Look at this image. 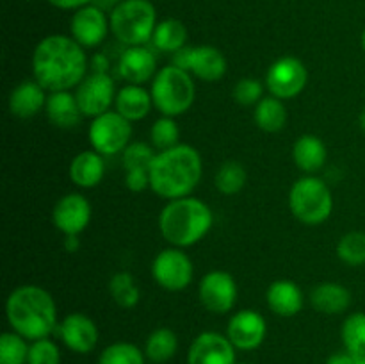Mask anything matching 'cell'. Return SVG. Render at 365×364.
Here are the masks:
<instances>
[{"label":"cell","instance_id":"obj_50","mask_svg":"<svg viewBox=\"0 0 365 364\" xmlns=\"http://www.w3.org/2000/svg\"><path fill=\"white\" fill-rule=\"evenodd\" d=\"M150 2H152V0H150Z\"/></svg>","mask_w":365,"mask_h":364},{"label":"cell","instance_id":"obj_14","mask_svg":"<svg viewBox=\"0 0 365 364\" xmlns=\"http://www.w3.org/2000/svg\"><path fill=\"white\" fill-rule=\"evenodd\" d=\"M91 203L81 193H68L61 196L52 209V223L61 234L78 236L91 221Z\"/></svg>","mask_w":365,"mask_h":364},{"label":"cell","instance_id":"obj_30","mask_svg":"<svg viewBox=\"0 0 365 364\" xmlns=\"http://www.w3.org/2000/svg\"><path fill=\"white\" fill-rule=\"evenodd\" d=\"M109 293L114 302L123 309H134L141 300V289L134 275L128 271H118L109 280Z\"/></svg>","mask_w":365,"mask_h":364},{"label":"cell","instance_id":"obj_34","mask_svg":"<svg viewBox=\"0 0 365 364\" xmlns=\"http://www.w3.org/2000/svg\"><path fill=\"white\" fill-rule=\"evenodd\" d=\"M337 257L348 266L365 264V232L353 231L342 236L337 243Z\"/></svg>","mask_w":365,"mask_h":364},{"label":"cell","instance_id":"obj_40","mask_svg":"<svg viewBox=\"0 0 365 364\" xmlns=\"http://www.w3.org/2000/svg\"><path fill=\"white\" fill-rule=\"evenodd\" d=\"M125 186L132 193H141L150 188V170H128L125 175Z\"/></svg>","mask_w":365,"mask_h":364},{"label":"cell","instance_id":"obj_19","mask_svg":"<svg viewBox=\"0 0 365 364\" xmlns=\"http://www.w3.org/2000/svg\"><path fill=\"white\" fill-rule=\"evenodd\" d=\"M118 71L128 84H145L153 81L157 70L155 54L148 46H127L118 63Z\"/></svg>","mask_w":365,"mask_h":364},{"label":"cell","instance_id":"obj_21","mask_svg":"<svg viewBox=\"0 0 365 364\" xmlns=\"http://www.w3.org/2000/svg\"><path fill=\"white\" fill-rule=\"evenodd\" d=\"M267 307L273 310L277 316L292 318L299 314L303 309V291L294 280L289 278H278L267 288L266 291Z\"/></svg>","mask_w":365,"mask_h":364},{"label":"cell","instance_id":"obj_37","mask_svg":"<svg viewBox=\"0 0 365 364\" xmlns=\"http://www.w3.org/2000/svg\"><path fill=\"white\" fill-rule=\"evenodd\" d=\"M155 150L152 145L143 141H132L127 148L121 152L125 171L128 170H150L153 159H155Z\"/></svg>","mask_w":365,"mask_h":364},{"label":"cell","instance_id":"obj_41","mask_svg":"<svg viewBox=\"0 0 365 364\" xmlns=\"http://www.w3.org/2000/svg\"><path fill=\"white\" fill-rule=\"evenodd\" d=\"M48 4H52L53 7H59V9H81V7L88 6L91 0H46Z\"/></svg>","mask_w":365,"mask_h":364},{"label":"cell","instance_id":"obj_32","mask_svg":"<svg viewBox=\"0 0 365 364\" xmlns=\"http://www.w3.org/2000/svg\"><path fill=\"white\" fill-rule=\"evenodd\" d=\"M341 338L353 355H365V313H353L344 320Z\"/></svg>","mask_w":365,"mask_h":364},{"label":"cell","instance_id":"obj_18","mask_svg":"<svg viewBox=\"0 0 365 364\" xmlns=\"http://www.w3.org/2000/svg\"><path fill=\"white\" fill-rule=\"evenodd\" d=\"M57 334L66 348L75 353H89L98 345L100 332L95 321L84 313H71L57 327Z\"/></svg>","mask_w":365,"mask_h":364},{"label":"cell","instance_id":"obj_10","mask_svg":"<svg viewBox=\"0 0 365 364\" xmlns=\"http://www.w3.org/2000/svg\"><path fill=\"white\" fill-rule=\"evenodd\" d=\"M171 64L195 75L203 82H217L227 74V57L220 49L210 45L187 46L173 54Z\"/></svg>","mask_w":365,"mask_h":364},{"label":"cell","instance_id":"obj_47","mask_svg":"<svg viewBox=\"0 0 365 364\" xmlns=\"http://www.w3.org/2000/svg\"><path fill=\"white\" fill-rule=\"evenodd\" d=\"M102 2H106V4H120V2H123V0H102Z\"/></svg>","mask_w":365,"mask_h":364},{"label":"cell","instance_id":"obj_27","mask_svg":"<svg viewBox=\"0 0 365 364\" xmlns=\"http://www.w3.org/2000/svg\"><path fill=\"white\" fill-rule=\"evenodd\" d=\"M253 120L255 125L264 132H280L287 123V107L284 100L269 95L264 96L253 111Z\"/></svg>","mask_w":365,"mask_h":364},{"label":"cell","instance_id":"obj_3","mask_svg":"<svg viewBox=\"0 0 365 364\" xmlns=\"http://www.w3.org/2000/svg\"><path fill=\"white\" fill-rule=\"evenodd\" d=\"M6 318L13 332L29 341L50 338L57 332V303L45 288L24 284L14 288L6 300Z\"/></svg>","mask_w":365,"mask_h":364},{"label":"cell","instance_id":"obj_46","mask_svg":"<svg viewBox=\"0 0 365 364\" xmlns=\"http://www.w3.org/2000/svg\"><path fill=\"white\" fill-rule=\"evenodd\" d=\"M355 364H365V355H355Z\"/></svg>","mask_w":365,"mask_h":364},{"label":"cell","instance_id":"obj_20","mask_svg":"<svg viewBox=\"0 0 365 364\" xmlns=\"http://www.w3.org/2000/svg\"><path fill=\"white\" fill-rule=\"evenodd\" d=\"M46 98H48L46 89L32 79V81H21L20 84L14 86L9 100H7V106H9L13 116L27 120L45 109Z\"/></svg>","mask_w":365,"mask_h":364},{"label":"cell","instance_id":"obj_42","mask_svg":"<svg viewBox=\"0 0 365 364\" xmlns=\"http://www.w3.org/2000/svg\"><path fill=\"white\" fill-rule=\"evenodd\" d=\"M324 364H355V355L349 353L348 350H344V352H335L328 357Z\"/></svg>","mask_w":365,"mask_h":364},{"label":"cell","instance_id":"obj_4","mask_svg":"<svg viewBox=\"0 0 365 364\" xmlns=\"http://www.w3.org/2000/svg\"><path fill=\"white\" fill-rule=\"evenodd\" d=\"M214 225L209 203L195 196L168 200L159 214L160 236L177 248H189L202 241Z\"/></svg>","mask_w":365,"mask_h":364},{"label":"cell","instance_id":"obj_22","mask_svg":"<svg viewBox=\"0 0 365 364\" xmlns=\"http://www.w3.org/2000/svg\"><path fill=\"white\" fill-rule=\"evenodd\" d=\"M68 173H70L71 182L78 188H96L106 175V161L102 153L96 150H82L71 159Z\"/></svg>","mask_w":365,"mask_h":364},{"label":"cell","instance_id":"obj_36","mask_svg":"<svg viewBox=\"0 0 365 364\" xmlns=\"http://www.w3.org/2000/svg\"><path fill=\"white\" fill-rule=\"evenodd\" d=\"M150 139H152L153 148H159V152L177 146L180 139V128L175 118L160 116L159 120L153 121L150 127Z\"/></svg>","mask_w":365,"mask_h":364},{"label":"cell","instance_id":"obj_49","mask_svg":"<svg viewBox=\"0 0 365 364\" xmlns=\"http://www.w3.org/2000/svg\"><path fill=\"white\" fill-rule=\"evenodd\" d=\"M239 364H250V363H239Z\"/></svg>","mask_w":365,"mask_h":364},{"label":"cell","instance_id":"obj_38","mask_svg":"<svg viewBox=\"0 0 365 364\" xmlns=\"http://www.w3.org/2000/svg\"><path fill=\"white\" fill-rule=\"evenodd\" d=\"M27 364H61L59 346L50 338L36 339L29 348Z\"/></svg>","mask_w":365,"mask_h":364},{"label":"cell","instance_id":"obj_33","mask_svg":"<svg viewBox=\"0 0 365 364\" xmlns=\"http://www.w3.org/2000/svg\"><path fill=\"white\" fill-rule=\"evenodd\" d=\"M145 353L134 343L118 341L106 346L98 357V364H145Z\"/></svg>","mask_w":365,"mask_h":364},{"label":"cell","instance_id":"obj_48","mask_svg":"<svg viewBox=\"0 0 365 364\" xmlns=\"http://www.w3.org/2000/svg\"><path fill=\"white\" fill-rule=\"evenodd\" d=\"M362 49L365 50V31L362 32Z\"/></svg>","mask_w":365,"mask_h":364},{"label":"cell","instance_id":"obj_9","mask_svg":"<svg viewBox=\"0 0 365 364\" xmlns=\"http://www.w3.org/2000/svg\"><path fill=\"white\" fill-rule=\"evenodd\" d=\"M195 277L192 261L184 248L170 246L160 250L152 263V278L157 285L171 293L189 288Z\"/></svg>","mask_w":365,"mask_h":364},{"label":"cell","instance_id":"obj_26","mask_svg":"<svg viewBox=\"0 0 365 364\" xmlns=\"http://www.w3.org/2000/svg\"><path fill=\"white\" fill-rule=\"evenodd\" d=\"M46 118L57 128H73L84 116L78 107L77 96L71 91H53L48 93L45 106Z\"/></svg>","mask_w":365,"mask_h":364},{"label":"cell","instance_id":"obj_5","mask_svg":"<svg viewBox=\"0 0 365 364\" xmlns=\"http://www.w3.org/2000/svg\"><path fill=\"white\" fill-rule=\"evenodd\" d=\"M150 93H152L153 107L163 116L177 118L187 113L195 103L196 86L189 71L175 64H168L155 74Z\"/></svg>","mask_w":365,"mask_h":364},{"label":"cell","instance_id":"obj_45","mask_svg":"<svg viewBox=\"0 0 365 364\" xmlns=\"http://www.w3.org/2000/svg\"><path fill=\"white\" fill-rule=\"evenodd\" d=\"M359 125H360V128H362V131L365 132V107H364L362 113H360V116H359Z\"/></svg>","mask_w":365,"mask_h":364},{"label":"cell","instance_id":"obj_16","mask_svg":"<svg viewBox=\"0 0 365 364\" xmlns=\"http://www.w3.org/2000/svg\"><path fill=\"white\" fill-rule=\"evenodd\" d=\"M110 31L109 18L100 7L84 6L73 13L70 20L71 38L84 49H95Z\"/></svg>","mask_w":365,"mask_h":364},{"label":"cell","instance_id":"obj_23","mask_svg":"<svg viewBox=\"0 0 365 364\" xmlns=\"http://www.w3.org/2000/svg\"><path fill=\"white\" fill-rule=\"evenodd\" d=\"M310 305L321 314H342L351 305V291L337 282H321L310 291Z\"/></svg>","mask_w":365,"mask_h":364},{"label":"cell","instance_id":"obj_12","mask_svg":"<svg viewBox=\"0 0 365 364\" xmlns=\"http://www.w3.org/2000/svg\"><path fill=\"white\" fill-rule=\"evenodd\" d=\"M237 282L228 271L212 270L200 280L198 296L202 305L214 314H227L237 302Z\"/></svg>","mask_w":365,"mask_h":364},{"label":"cell","instance_id":"obj_17","mask_svg":"<svg viewBox=\"0 0 365 364\" xmlns=\"http://www.w3.org/2000/svg\"><path fill=\"white\" fill-rule=\"evenodd\" d=\"M187 364H237L235 346L228 335L220 332H202L189 346Z\"/></svg>","mask_w":365,"mask_h":364},{"label":"cell","instance_id":"obj_44","mask_svg":"<svg viewBox=\"0 0 365 364\" xmlns=\"http://www.w3.org/2000/svg\"><path fill=\"white\" fill-rule=\"evenodd\" d=\"M81 248V239L78 236H64V250L68 253H77Z\"/></svg>","mask_w":365,"mask_h":364},{"label":"cell","instance_id":"obj_6","mask_svg":"<svg viewBox=\"0 0 365 364\" xmlns=\"http://www.w3.org/2000/svg\"><path fill=\"white\" fill-rule=\"evenodd\" d=\"M110 32L127 46H141L152 41L157 27V11L150 0H123L109 16Z\"/></svg>","mask_w":365,"mask_h":364},{"label":"cell","instance_id":"obj_29","mask_svg":"<svg viewBox=\"0 0 365 364\" xmlns=\"http://www.w3.org/2000/svg\"><path fill=\"white\" fill-rule=\"evenodd\" d=\"M178 350V338L171 328L159 327L148 335L145 345V355L155 364H164L173 359Z\"/></svg>","mask_w":365,"mask_h":364},{"label":"cell","instance_id":"obj_31","mask_svg":"<svg viewBox=\"0 0 365 364\" xmlns=\"http://www.w3.org/2000/svg\"><path fill=\"white\" fill-rule=\"evenodd\" d=\"M246 181H248L246 168L237 161H227V163L221 164L216 171V177H214L216 189L221 195L227 196L241 193L246 186Z\"/></svg>","mask_w":365,"mask_h":364},{"label":"cell","instance_id":"obj_24","mask_svg":"<svg viewBox=\"0 0 365 364\" xmlns=\"http://www.w3.org/2000/svg\"><path fill=\"white\" fill-rule=\"evenodd\" d=\"M294 164L307 175H314L323 170L328 159V150L323 139L314 134H303L292 145Z\"/></svg>","mask_w":365,"mask_h":364},{"label":"cell","instance_id":"obj_1","mask_svg":"<svg viewBox=\"0 0 365 364\" xmlns=\"http://www.w3.org/2000/svg\"><path fill=\"white\" fill-rule=\"evenodd\" d=\"M32 75L48 93L70 91L88 75V57L84 46L71 36L50 34L36 45L32 52Z\"/></svg>","mask_w":365,"mask_h":364},{"label":"cell","instance_id":"obj_7","mask_svg":"<svg viewBox=\"0 0 365 364\" xmlns=\"http://www.w3.org/2000/svg\"><path fill=\"white\" fill-rule=\"evenodd\" d=\"M289 209L303 225L324 223L334 211L330 186L316 175L298 178L289 191Z\"/></svg>","mask_w":365,"mask_h":364},{"label":"cell","instance_id":"obj_13","mask_svg":"<svg viewBox=\"0 0 365 364\" xmlns=\"http://www.w3.org/2000/svg\"><path fill=\"white\" fill-rule=\"evenodd\" d=\"M116 93L114 79L109 74H96V71L88 75L75 89L78 107L82 114L89 118H96L110 111V106L116 100Z\"/></svg>","mask_w":365,"mask_h":364},{"label":"cell","instance_id":"obj_35","mask_svg":"<svg viewBox=\"0 0 365 364\" xmlns=\"http://www.w3.org/2000/svg\"><path fill=\"white\" fill-rule=\"evenodd\" d=\"M27 339L16 332H4L0 335V364H27L29 359Z\"/></svg>","mask_w":365,"mask_h":364},{"label":"cell","instance_id":"obj_25","mask_svg":"<svg viewBox=\"0 0 365 364\" xmlns=\"http://www.w3.org/2000/svg\"><path fill=\"white\" fill-rule=\"evenodd\" d=\"M114 107L128 121H139L148 116L153 107L152 93L141 84H127L118 89Z\"/></svg>","mask_w":365,"mask_h":364},{"label":"cell","instance_id":"obj_43","mask_svg":"<svg viewBox=\"0 0 365 364\" xmlns=\"http://www.w3.org/2000/svg\"><path fill=\"white\" fill-rule=\"evenodd\" d=\"M91 68L96 74H109V59L103 54H96L91 59Z\"/></svg>","mask_w":365,"mask_h":364},{"label":"cell","instance_id":"obj_2","mask_svg":"<svg viewBox=\"0 0 365 364\" xmlns=\"http://www.w3.org/2000/svg\"><path fill=\"white\" fill-rule=\"evenodd\" d=\"M202 175L203 161L198 150L178 143L157 152L150 166V189L164 200L184 198L195 191Z\"/></svg>","mask_w":365,"mask_h":364},{"label":"cell","instance_id":"obj_8","mask_svg":"<svg viewBox=\"0 0 365 364\" xmlns=\"http://www.w3.org/2000/svg\"><path fill=\"white\" fill-rule=\"evenodd\" d=\"M88 136L93 150L102 156H114V153L123 152L130 145L132 121L121 116L118 111H107L93 118Z\"/></svg>","mask_w":365,"mask_h":364},{"label":"cell","instance_id":"obj_11","mask_svg":"<svg viewBox=\"0 0 365 364\" xmlns=\"http://www.w3.org/2000/svg\"><path fill=\"white\" fill-rule=\"evenodd\" d=\"M309 82L305 63L294 56H284L274 61L266 74V88L269 95L280 100L296 98Z\"/></svg>","mask_w":365,"mask_h":364},{"label":"cell","instance_id":"obj_39","mask_svg":"<svg viewBox=\"0 0 365 364\" xmlns=\"http://www.w3.org/2000/svg\"><path fill=\"white\" fill-rule=\"evenodd\" d=\"M264 98V84L255 77H245L234 86V100L239 106H257Z\"/></svg>","mask_w":365,"mask_h":364},{"label":"cell","instance_id":"obj_15","mask_svg":"<svg viewBox=\"0 0 365 364\" xmlns=\"http://www.w3.org/2000/svg\"><path fill=\"white\" fill-rule=\"evenodd\" d=\"M266 318L253 309L237 310L228 321L227 335L237 350H257L266 339Z\"/></svg>","mask_w":365,"mask_h":364},{"label":"cell","instance_id":"obj_28","mask_svg":"<svg viewBox=\"0 0 365 364\" xmlns=\"http://www.w3.org/2000/svg\"><path fill=\"white\" fill-rule=\"evenodd\" d=\"M185 41H187V29L177 18H166L159 21L152 36L153 46L166 54H175L184 49Z\"/></svg>","mask_w":365,"mask_h":364}]
</instances>
